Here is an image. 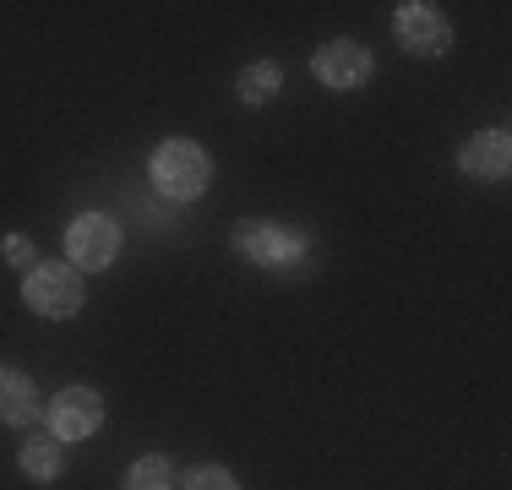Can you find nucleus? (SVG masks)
Segmentation results:
<instances>
[{
	"instance_id": "obj_14",
	"label": "nucleus",
	"mask_w": 512,
	"mask_h": 490,
	"mask_svg": "<svg viewBox=\"0 0 512 490\" xmlns=\"http://www.w3.org/2000/svg\"><path fill=\"white\" fill-rule=\"evenodd\" d=\"M0 251H6V262H11V267H22V273H33V267L44 262V256L33 251V245L22 240V235H6V245H0Z\"/></svg>"
},
{
	"instance_id": "obj_12",
	"label": "nucleus",
	"mask_w": 512,
	"mask_h": 490,
	"mask_svg": "<svg viewBox=\"0 0 512 490\" xmlns=\"http://www.w3.org/2000/svg\"><path fill=\"white\" fill-rule=\"evenodd\" d=\"M120 490H175V463L164 452H148L120 474Z\"/></svg>"
},
{
	"instance_id": "obj_2",
	"label": "nucleus",
	"mask_w": 512,
	"mask_h": 490,
	"mask_svg": "<svg viewBox=\"0 0 512 490\" xmlns=\"http://www.w3.org/2000/svg\"><path fill=\"white\" fill-rule=\"evenodd\" d=\"M229 240H235V251L246 256V262L278 267V273H295V267L306 262V251H311V240L300 235V229L262 224V218H240V224L229 229Z\"/></svg>"
},
{
	"instance_id": "obj_1",
	"label": "nucleus",
	"mask_w": 512,
	"mask_h": 490,
	"mask_svg": "<svg viewBox=\"0 0 512 490\" xmlns=\"http://www.w3.org/2000/svg\"><path fill=\"white\" fill-rule=\"evenodd\" d=\"M153 186L169 196V202H197L207 191V180H213V158L202 153L191 137H169L153 147Z\"/></svg>"
},
{
	"instance_id": "obj_7",
	"label": "nucleus",
	"mask_w": 512,
	"mask_h": 490,
	"mask_svg": "<svg viewBox=\"0 0 512 490\" xmlns=\"http://www.w3.org/2000/svg\"><path fill=\"white\" fill-rule=\"evenodd\" d=\"M311 71H316L322 88L349 93V88H360V82H371V49L355 44V39H333L311 55Z\"/></svg>"
},
{
	"instance_id": "obj_4",
	"label": "nucleus",
	"mask_w": 512,
	"mask_h": 490,
	"mask_svg": "<svg viewBox=\"0 0 512 490\" xmlns=\"http://www.w3.org/2000/svg\"><path fill=\"white\" fill-rule=\"evenodd\" d=\"M393 33H398V44L420 60H436V55L453 49V22H447L442 6H431V0H404L398 17H393Z\"/></svg>"
},
{
	"instance_id": "obj_8",
	"label": "nucleus",
	"mask_w": 512,
	"mask_h": 490,
	"mask_svg": "<svg viewBox=\"0 0 512 490\" xmlns=\"http://www.w3.org/2000/svg\"><path fill=\"white\" fill-rule=\"evenodd\" d=\"M458 169L469 180H507L512 175V137L502 126L469 137V142H463V153H458Z\"/></svg>"
},
{
	"instance_id": "obj_13",
	"label": "nucleus",
	"mask_w": 512,
	"mask_h": 490,
	"mask_svg": "<svg viewBox=\"0 0 512 490\" xmlns=\"http://www.w3.org/2000/svg\"><path fill=\"white\" fill-rule=\"evenodd\" d=\"M186 490H240V480L229 469H218V463H202V469L186 474Z\"/></svg>"
},
{
	"instance_id": "obj_11",
	"label": "nucleus",
	"mask_w": 512,
	"mask_h": 490,
	"mask_svg": "<svg viewBox=\"0 0 512 490\" xmlns=\"http://www.w3.org/2000/svg\"><path fill=\"white\" fill-rule=\"evenodd\" d=\"M278 88H284V71H278L273 60H256V66H246V71L235 77L240 104H273Z\"/></svg>"
},
{
	"instance_id": "obj_3",
	"label": "nucleus",
	"mask_w": 512,
	"mask_h": 490,
	"mask_svg": "<svg viewBox=\"0 0 512 490\" xmlns=\"http://www.w3.org/2000/svg\"><path fill=\"white\" fill-rule=\"evenodd\" d=\"M22 300L50 322H66V316L82 311V273L71 262H39L22 278Z\"/></svg>"
},
{
	"instance_id": "obj_10",
	"label": "nucleus",
	"mask_w": 512,
	"mask_h": 490,
	"mask_svg": "<svg viewBox=\"0 0 512 490\" xmlns=\"http://www.w3.org/2000/svg\"><path fill=\"white\" fill-rule=\"evenodd\" d=\"M60 447H66V441H55L50 431H44V436H28V441H22V452H17L22 474H28L33 485H50L55 474H60Z\"/></svg>"
},
{
	"instance_id": "obj_6",
	"label": "nucleus",
	"mask_w": 512,
	"mask_h": 490,
	"mask_svg": "<svg viewBox=\"0 0 512 490\" xmlns=\"http://www.w3.org/2000/svg\"><path fill=\"white\" fill-rule=\"evenodd\" d=\"M44 420H50L55 441H88L104 425V398L93 387H66L44 403Z\"/></svg>"
},
{
	"instance_id": "obj_5",
	"label": "nucleus",
	"mask_w": 512,
	"mask_h": 490,
	"mask_svg": "<svg viewBox=\"0 0 512 490\" xmlns=\"http://www.w3.org/2000/svg\"><path fill=\"white\" fill-rule=\"evenodd\" d=\"M66 256H71V267H77V273H104V267L120 256L115 218L77 213V218H71V229H66Z\"/></svg>"
},
{
	"instance_id": "obj_9",
	"label": "nucleus",
	"mask_w": 512,
	"mask_h": 490,
	"mask_svg": "<svg viewBox=\"0 0 512 490\" xmlns=\"http://www.w3.org/2000/svg\"><path fill=\"white\" fill-rule=\"evenodd\" d=\"M33 420H44L39 382H33L28 371L0 365V425H33Z\"/></svg>"
}]
</instances>
